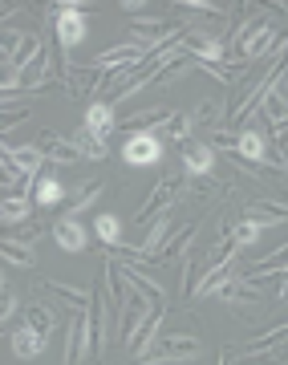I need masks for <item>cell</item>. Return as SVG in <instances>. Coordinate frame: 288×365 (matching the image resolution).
I'll return each mask as SVG.
<instances>
[{
    "label": "cell",
    "instance_id": "6da1fadb",
    "mask_svg": "<svg viewBox=\"0 0 288 365\" xmlns=\"http://www.w3.org/2000/svg\"><path fill=\"white\" fill-rule=\"evenodd\" d=\"M183 195V170H170V175H163V179L150 187V195H146V203L138 211H134V223L138 227H146L150 220H158V215H167L170 203Z\"/></svg>",
    "mask_w": 288,
    "mask_h": 365
},
{
    "label": "cell",
    "instance_id": "ac0fdd59",
    "mask_svg": "<svg viewBox=\"0 0 288 365\" xmlns=\"http://www.w3.org/2000/svg\"><path fill=\"white\" fill-rule=\"evenodd\" d=\"M53 240H57V248L69 252V256H78V252L90 248V232L81 227V220H53Z\"/></svg>",
    "mask_w": 288,
    "mask_h": 365
},
{
    "label": "cell",
    "instance_id": "83f0119b",
    "mask_svg": "<svg viewBox=\"0 0 288 365\" xmlns=\"http://www.w3.org/2000/svg\"><path fill=\"white\" fill-rule=\"evenodd\" d=\"M21 317H25V325L33 329V333H41V337H49L53 329H57V313L45 309V304H37V300H29L25 309H21Z\"/></svg>",
    "mask_w": 288,
    "mask_h": 365
},
{
    "label": "cell",
    "instance_id": "ba28073f",
    "mask_svg": "<svg viewBox=\"0 0 288 365\" xmlns=\"http://www.w3.org/2000/svg\"><path fill=\"white\" fill-rule=\"evenodd\" d=\"M122 163L126 167H155V163H163V134H126Z\"/></svg>",
    "mask_w": 288,
    "mask_h": 365
},
{
    "label": "cell",
    "instance_id": "8d00e7d4",
    "mask_svg": "<svg viewBox=\"0 0 288 365\" xmlns=\"http://www.w3.org/2000/svg\"><path fill=\"white\" fill-rule=\"evenodd\" d=\"M21 90V69L9 61V57H0V98H9V93Z\"/></svg>",
    "mask_w": 288,
    "mask_h": 365
},
{
    "label": "cell",
    "instance_id": "7a4b0ae2",
    "mask_svg": "<svg viewBox=\"0 0 288 365\" xmlns=\"http://www.w3.org/2000/svg\"><path fill=\"white\" fill-rule=\"evenodd\" d=\"M199 353H203V341H199L195 333H158L143 361H175V365H183V361H191V357H199Z\"/></svg>",
    "mask_w": 288,
    "mask_h": 365
},
{
    "label": "cell",
    "instance_id": "5b68a950",
    "mask_svg": "<svg viewBox=\"0 0 288 365\" xmlns=\"http://www.w3.org/2000/svg\"><path fill=\"white\" fill-rule=\"evenodd\" d=\"M236 41H240V61L248 66V61H260V57H272L276 49V25L272 21H256V25H240L236 29Z\"/></svg>",
    "mask_w": 288,
    "mask_h": 365
},
{
    "label": "cell",
    "instance_id": "7402d4cb",
    "mask_svg": "<svg viewBox=\"0 0 288 365\" xmlns=\"http://www.w3.org/2000/svg\"><path fill=\"white\" fill-rule=\"evenodd\" d=\"M183 195H191L195 203H215L227 195V182L211 179V175H195V179H183Z\"/></svg>",
    "mask_w": 288,
    "mask_h": 365
},
{
    "label": "cell",
    "instance_id": "277c9868",
    "mask_svg": "<svg viewBox=\"0 0 288 365\" xmlns=\"http://www.w3.org/2000/svg\"><path fill=\"white\" fill-rule=\"evenodd\" d=\"M288 78L284 69L276 73L272 81H268V90L260 93V102H256V114H264V122L272 126V134H284L288 130Z\"/></svg>",
    "mask_w": 288,
    "mask_h": 365
},
{
    "label": "cell",
    "instance_id": "836d02e7",
    "mask_svg": "<svg viewBox=\"0 0 288 365\" xmlns=\"http://www.w3.org/2000/svg\"><path fill=\"white\" fill-rule=\"evenodd\" d=\"M69 143H73V146L81 150V158H93V163H102V158L110 155V146H106L102 138H90V134L81 130V126H78V134H73Z\"/></svg>",
    "mask_w": 288,
    "mask_h": 365
},
{
    "label": "cell",
    "instance_id": "bcb514c9",
    "mask_svg": "<svg viewBox=\"0 0 288 365\" xmlns=\"http://www.w3.org/2000/svg\"><path fill=\"white\" fill-rule=\"evenodd\" d=\"M0 163H4V155H0Z\"/></svg>",
    "mask_w": 288,
    "mask_h": 365
},
{
    "label": "cell",
    "instance_id": "2e32d148",
    "mask_svg": "<svg viewBox=\"0 0 288 365\" xmlns=\"http://www.w3.org/2000/svg\"><path fill=\"white\" fill-rule=\"evenodd\" d=\"M170 118V106H150V110H138L130 118H118L114 122V130L122 134H158V126H167Z\"/></svg>",
    "mask_w": 288,
    "mask_h": 365
},
{
    "label": "cell",
    "instance_id": "44dd1931",
    "mask_svg": "<svg viewBox=\"0 0 288 365\" xmlns=\"http://www.w3.org/2000/svg\"><path fill=\"white\" fill-rule=\"evenodd\" d=\"M288 220L284 203H272V199H256L244 207V223H256V227H280Z\"/></svg>",
    "mask_w": 288,
    "mask_h": 365
},
{
    "label": "cell",
    "instance_id": "30bf717a",
    "mask_svg": "<svg viewBox=\"0 0 288 365\" xmlns=\"http://www.w3.org/2000/svg\"><path fill=\"white\" fill-rule=\"evenodd\" d=\"M227 155L240 158V163H248V167H256V163H264V155H268V138H264L260 130H252V126H240V130H232Z\"/></svg>",
    "mask_w": 288,
    "mask_h": 365
},
{
    "label": "cell",
    "instance_id": "8fae6325",
    "mask_svg": "<svg viewBox=\"0 0 288 365\" xmlns=\"http://www.w3.org/2000/svg\"><path fill=\"white\" fill-rule=\"evenodd\" d=\"M37 155L45 158V163H53V167H73V163H81V150L69 143L66 134H57V130H41Z\"/></svg>",
    "mask_w": 288,
    "mask_h": 365
},
{
    "label": "cell",
    "instance_id": "d590c367",
    "mask_svg": "<svg viewBox=\"0 0 288 365\" xmlns=\"http://www.w3.org/2000/svg\"><path fill=\"white\" fill-rule=\"evenodd\" d=\"M41 235H45V223H41V220H29V223H16V232L9 235V240H13V244H21V248H33Z\"/></svg>",
    "mask_w": 288,
    "mask_h": 365
},
{
    "label": "cell",
    "instance_id": "d6a6232c",
    "mask_svg": "<svg viewBox=\"0 0 288 365\" xmlns=\"http://www.w3.org/2000/svg\"><path fill=\"white\" fill-rule=\"evenodd\" d=\"M0 260L13 264V268H37V252L21 248V244H13V240H0Z\"/></svg>",
    "mask_w": 288,
    "mask_h": 365
},
{
    "label": "cell",
    "instance_id": "3957f363",
    "mask_svg": "<svg viewBox=\"0 0 288 365\" xmlns=\"http://www.w3.org/2000/svg\"><path fill=\"white\" fill-rule=\"evenodd\" d=\"M57 13H53V33H57V49L66 53L73 49V45H81L86 41V29H90V21H86V4H78V0H66V4H53Z\"/></svg>",
    "mask_w": 288,
    "mask_h": 365
},
{
    "label": "cell",
    "instance_id": "d6986e66",
    "mask_svg": "<svg viewBox=\"0 0 288 365\" xmlns=\"http://www.w3.org/2000/svg\"><path fill=\"white\" fill-rule=\"evenodd\" d=\"M114 122H118V114H114V106L110 102H90L86 106V118H81V130L90 134V138H110L114 134Z\"/></svg>",
    "mask_w": 288,
    "mask_h": 365
},
{
    "label": "cell",
    "instance_id": "52a82bcc",
    "mask_svg": "<svg viewBox=\"0 0 288 365\" xmlns=\"http://www.w3.org/2000/svg\"><path fill=\"white\" fill-rule=\"evenodd\" d=\"M163 321H167V304H150V309L143 313V321L134 325V333L126 337V349H130L138 361H143L146 349H150V345H155V337L163 333Z\"/></svg>",
    "mask_w": 288,
    "mask_h": 365
},
{
    "label": "cell",
    "instance_id": "9a60e30c",
    "mask_svg": "<svg viewBox=\"0 0 288 365\" xmlns=\"http://www.w3.org/2000/svg\"><path fill=\"white\" fill-rule=\"evenodd\" d=\"M61 90H66L69 98H90V93L102 90V69L73 66V61H69V66H66V78H61Z\"/></svg>",
    "mask_w": 288,
    "mask_h": 365
},
{
    "label": "cell",
    "instance_id": "603a6c76",
    "mask_svg": "<svg viewBox=\"0 0 288 365\" xmlns=\"http://www.w3.org/2000/svg\"><path fill=\"white\" fill-rule=\"evenodd\" d=\"M13 357H21V361H33V357H41L45 353V345H49V337H41V333H33L29 325L13 329Z\"/></svg>",
    "mask_w": 288,
    "mask_h": 365
},
{
    "label": "cell",
    "instance_id": "5bb4252c",
    "mask_svg": "<svg viewBox=\"0 0 288 365\" xmlns=\"http://www.w3.org/2000/svg\"><path fill=\"white\" fill-rule=\"evenodd\" d=\"M146 53H150V49H146V45H138V41H122V45H114V49L98 53L90 66L93 69H134Z\"/></svg>",
    "mask_w": 288,
    "mask_h": 365
},
{
    "label": "cell",
    "instance_id": "ffe728a7",
    "mask_svg": "<svg viewBox=\"0 0 288 365\" xmlns=\"http://www.w3.org/2000/svg\"><path fill=\"white\" fill-rule=\"evenodd\" d=\"M284 333L288 325L284 321H276V325H268L264 333H256L252 341H244V357H268V353H284Z\"/></svg>",
    "mask_w": 288,
    "mask_h": 365
},
{
    "label": "cell",
    "instance_id": "f6af8a7d",
    "mask_svg": "<svg viewBox=\"0 0 288 365\" xmlns=\"http://www.w3.org/2000/svg\"><path fill=\"white\" fill-rule=\"evenodd\" d=\"M0 292H4V276H0Z\"/></svg>",
    "mask_w": 288,
    "mask_h": 365
},
{
    "label": "cell",
    "instance_id": "f1b7e54d",
    "mask_svg": "<svg viewBox=\"0 0 288 365\" xmlns=\"http://www.w3.org/2000/svg\"><path fill=\"white\" fill-rule=\"evenodd\" d=\"M191 118H195V130H215V126H223V102L203 98V102L191 106Z\"/></svg>",
    "mask_w": 288,
    "mask_h": 365
},
{
    "label": "cell",
    "instance_id": "b9f144b4",
    "mask_svg": "<svg viewBox=\"0 0 288 365\" xmlns=\"http://www.w3.org/2000/svg\"><path fill=\"white\" fill-rule=\"evenodd\" d=\"M280 361H284L280 353H268V357H244L240 365H280Z\"/></svg>",
    "mask_w": 288,
    "mask_h": 365
},
{
    "label": "cell",
    "instance_id": "4fadbf2b",
    "mask_svg": "<svg viewBox=\"0 0 288 365\" xmlns=\"http://www.w3.org/2000/svg\"><path fill=\"white\" fill-rule=\"evenodd\" d=\"M203 227V220H187L183 227H170L167 240H163V248L155 252V260L150 264H170V260H183V252L191 248V240H195V232Z\"/></svg>",
    "mask_w": 288,
    "mask_h": 365
},
{
    "label": "cell",
    "instance_id": "e575fe53",
    "mask_svg": "<svg viewBox=\"0 0 288 365\" xmlns=\"http://www.w3.org/2000/svg\"><path fill=\"white\" fill-rule=\"evenodd\" d=\"M260 235H264V227H256V223H244V220H240L236 227H227V240H232V244H236V252L252 248V244H256V240H260Z\"/></svg>",
    "mask_w": 288,
    "mask_h": 365
},
{
    "label": "cell",
    "instance_id": "f35d334b",
    "mask_svg": "<svg viewBox=\"0 0 288 365\" xmlns=\"http://www.w3.org/2000/svg\"><path fill=\"white\" fill-rule=\"evenodd\" d=\"M21 309V297H13V292H0V333H4V325H9V317Z\"/></svg>",
    "mask_w": 288,
    "mask_h": 365
},
{
    "label": "cell",
    "instance_id": "484cf974",
    "mask_svg": "<svg viewBox=\"0 0 288 365\" xmlns=\"http://www.w3.org/2000/svg\"><path fill=\"white\" fill-rule=\"evenodd\" d=\"M33 220V199L29 195H4L0 199V223L4 227H16V223Z\"/></svg>",
    "mask_w": 288,
    "mask_h": 365
},
{
    "label": "cell",
    "instance_id": "ee69618b",
    "mask_svg": "<svg viewBox=\"0 0 288 365\" xmlns=\"http://www.w3.org/2000/svg\"><path fill=\"white\" fill-rule=\"evenodd\" d=\"M215 365H232V349H220V357H215Z\"/></svg>",
    "mask_w": 288,
    "mask_h": 365
},
{
    "label": "cell",
    "instance_id": "74e56055",
    "mask_svg": "<svg viewBox=\"0 0 288 365\" xmlns=\"http://www.w3.org/2000/svg\"><path fill=\"white\" fill-rule=\"evenodd\" d=\"M29 114H33V106H9V110H0V138L13 130V126H21Z\"/></svg>",
    "mask_w": 288,
    "mask_h": 365
},
{
    "label": "cell",
    "instance_id": "9c48e42d",
    "mask_svg": "<svg viewBox=\"0 0 288 365\" xmlns=\"http://www.w3.org/2000/svg\"><path fill=\"white\" fill-rule=\"evenodd\" d=\"M215 300H223V304H227V309H236V313H256L268 297H264V284H244V280L232 276V280L215 292Z\"/></svg>",
    "mask_w": 288,
    "mask_h": 365
},
{
    "label": "cell",
    "instance_id": "8992f818",
    "mask_svg": "<svg viewBox=\"0 0 288 365\" xmlns=\"http://www.w3.org/2000/svg\"><path fill=\"white\" fill-rule=\"evenodd\" d=\"M93 361V333H90V317L73 313L66 329V365H90Z\"/></svg>",
    "mask_w": 288,
    "mask_h": 365
},
{
    "label": "cell",
    "instance_id": "1f68e13d",
    "mask_svg": "<svg viewBox=\"0 0 288 365\" xmlns=\"http://www.w3.org/2000/svg\"><path fill=\"white\" fill-rule=\"evenodd\" d=\"M93 235L102 240L106 248H118V244H122V220H118V215H110V211L98 215V220H93Z\"/></svg>",
    "mask_w": 288,
    "mask_h": 365
},
{
    "label": "cell",
    "instance_id": "7bdbcfd3",
    "mask_svg": "<svg viewBox=\"0 0 288 365\" xmlns=\"http://www.w3.org/2000/svg\"><path fill=\"white\" fill-rule=\"evenodd\" d=\"M118 9H126L130 16H138L143 9H150V4H143V0H126V4H118Z\"/></svg>",
    "mask_w": 288,
    "mask_h": 365
},
{
    "label": "cell",
    "instance_id": "60d3db41",
    "mask_svg": "<svg viewBox=\"0 0 288 365\" xmlns=\"http://www.w3.org/2000/svg\"><path fill=\"white\" fill-rule=\"evenodd\" d=\"M21 9H25V4H16V0H0V25H4L9 16H16Z\"/></svg>",
    "mask_w": 288,
    "mask_h": 365
},
{
    "label": "cell",
    "instance_id": "4dcf8cb0",
    "mask_svg": "<svg viewBox=\"0 0 288 365\" xmlns=\"http://www.w3.org/2000/svg\"><path fill=\"white\" fill-rule=\"evenodd\" d=\"M191 134H195V118H191V110H170L167 138H175V143L183 146V143H191Z\"/></svg>",
    "mask_w": 288,
    "mask_h": 365
},
{
    "label": "cell",
    "instance_id": "d4e9b609",
    "mask_svg": "<svg viewBox=\"0 0 288 365\" xmlns=\"http://www.w3.org/2000/svg\"><path fill=\"white\" fill-rule=\"evenodd\" d=\"M45 292H49V297H57V300H66L73 313H86V309H90V300H93L90 288L66 284V280H49V284H45Z\"/></svg>",
    "mask_w": 288,
    "mask_h": 365
},
{
    "label": "cell",
    "instance_id": "7c38bea8",
    "mask_svg": "<svg viewBox=\"0 0 288 365\" xmlns=\"http://www.w3.org/2000/svg\"><path fill=\"white\" fill-rule=\"evenodd\" d=\"M179 167H183V179L211 175V170H215V150H211L203 138H191V143L179 146Z\"/></svg>",
    "mask_w": 288,
    "mask_h": 365
},
{
    "label": "cell",
    "instance_id": "e0dca14e",
    "mask_svg": "<svg viewBox=\"0 0 288 365\" xmlns=\"http://www.w3.org/2000/svg\"><path fill=\"white\" fill-rule=\"evenodd\" d=\"M0 155L4 163L21 175V179H37L41 167H45V158L37 155V146H13V143H0Z\"/></svg>",
    "mask_w": 288,
    "mask_h": 365
},
{
    "label": "cell",
    "instance_id": "7dc6e473",
    "mask_svg": "<svg viewBox=\"0 0 288 365\" xmlns=\"http://www.w3.org/2000/svg\"><path fill=\"white\" fill-rule=\"evenodd\" d=\"M90 365H93V361H90Z\"/></svg>",
    "mask_w": 288,
    "mask_h": 365
},
{
    "label": "cell",
    "instance_id": "4316f807",
    "mask_svg": "<svg viewBox=\"0 0 288 365\" xmlns=\"http://www.w3.org/2000/svg\"><path fill=\"white\" fill-rule=\"evenodd\" d=\"M66 203V187L57 179H37V187H33V207L41 211H57Z\"/></svg>",
    "mask_w": 288,
    "mask_h": 365
},
{
    "label": "cell",
    "instance_id": "f546056e",
    "mask_svg": "<svg viewBox=\"0 0 288 365\" xmlns=\"http://www.w3.org/2000/svg\"><path fill=\"white\" fill-rule=\"evenodd\" d=\"M170 227H175V223H170V215H158V220H155V227H150V235H146V240H143V244H138V248H134V252H138V260H155V252L158 248H163V240H167V232H170Z\"/></svg>",
    "mask_w": 288,
    "mask_h": 365
},
{
    "label": "cell",
    "instance_id": "ab89813d",
    "mask_svg": "<svg viewBox=\"0 0 288 365\" xmlns=\"http://www.w3.org/2000/svg\"><path fill=\"white\" fill-rule=\"evenodd\" d=\"M16 182H21V175H16L9 163H0V191H9V187H16Z\"/></svg>",
    "mask_w": 288,
    "mask_h": 365
},
{
    "label": "cell",
    "instance_id": "cb8c5ba5",
    "mask_svg": "<svg viewBox=\"0 0 288 365\" xmlns=\"http://www.w3.org/2000/svg\"><path fill=\"white\" fill-rule=\"evenodd\" d=\"M102 191H106L102 179H93V182H86V187H78V191H73V203H66V211H61V220H81V215H86V211L102 199Z\"/></svg>",
    "mask_w": 288,
    "mask_h": 365
}]
</instances>
